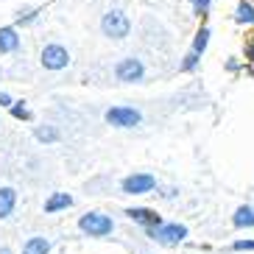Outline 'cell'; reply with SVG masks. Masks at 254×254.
Instances as JSON below:
<instances>
[{
  "mask_svg": "<svg viewBox=\"0 0 254 254\" xmlns=\"http://www.w3.org/2000/svg\"><path fill=\"white\" fill-rule=\"evenodd\" d=\"M101 34L106 39H126L131 34V20L123 8H109L101 17Z\"/></svg>",
  "mask_w": 254,
  "mask_h": 254,
  "instance_id": "cell-1",
  "label": "cell"
},
{
  "mask_svg": "<svg viewBox=\"0 0 254 254\" xmlns=\"http://www.w3.org/2000/svg\"><path fill=\"white\" fill-rule=\"evenodd\" d=\"M106 123L115 128H134L142 123V112L140 109H134V106H112V109H106Z\"/></svg>",
  "mask_w": 254,
  "mask_h": 254,
  "instance_id": "cell-2",
  "label": "cell"
},
{
  "mask_svg": "<svg viewBox=\"0 0 254 254\" xmlns=\"http://www.w3.org/2000/svg\"><path fill=\"white\" fill-rule=\"evenodd\" d=\"M115 78L123 84H137L145 78V64H142V59H137V56H126V59H120L118 64H115Z\"/></svg>",
  "mask_w": 254,
  "mask_h": 254,
  "instance_id": "cell-3",
  "label": "cell"
},
{
  "mask_svg": "<svg viewBox=\"0 0 254 254\" xmlns=\"http://www.w3.org/2000/svg\"><path fill=\"white\" fill-rule=\"evenodd\" d=\"M112 218L104 215V212H87V215H81V221H78V229L84 232V235H90V238H104V235H109L112 232Z\"/></svg>",
  "mask_w": 254,
  "mask_h": 254,
  "instance_id": "cell-4",
  "label": "cell"
},
{
  "mask_svg": "<svg viewBox=\"0 0 254 254\" xmlns=\"http://www.w3.org/2000/svg\"><path fill=\"white\" fill-rule=\"evenodd\" d=\"M39 62H42L45 70H64L70 64V51L64 45H59V42H51V45L42 48Z\"/></svg>",
  "mask_w": 254,
  "mask_h": 254,
  "instance_id": "cell-5",
  "label": "cell"
},
{
  "mask_svg": "<svg viewBox=\"0 0 254 254\" xmlns=\"http://www.w3.org/2000/svg\"><path fill=\"white\" fill-rule=\"evenodd\" d=\"M151 238L162 243V246H179L182 240L187 238V226L182 224H159L151 229Z\"/></svg>",
  "mask_w": 254,
  "mask_h": 254,
  "instance_id": "cell-6",
  "label": "cell"
},
{
  "mask_svg": "<svg viewBox=\"0 0 254 254\" xmlns=\"http://www.w3.org/2000/svg\"><path fill=\"white\" fill-rule=\"evenodd\" d=\"M154 187H157V179L151 173H131V176L123 179V193H128V195H145Z\"/></svg>",
  "mask_w": 254,
  "mask_h": 254,
  "instance_id": "cell-7",
  "label": "cell"
},
{
  "mask_svg": "<svg viewBox=\"0 0 254 254\" xmlns=\"http://www.w3.org/2000/svg\"><path fill=\"white\" fill-rule=\"evenodd\" d=\"M126 215L131 218V221H137V224L148 226V229H154V226L162 224V218H159L154 209H148V207H131V209H126Z\"/></svg>",
  "mask_w": 254,
  "mask_h": 254,
  "instance_id": "cell-8",
  "label": "cell"
},
{
  "mask_svg": "<svg viewBox=\"0 0 254 254\" xmlns=\"http://www.w3.org/2000/svg\"><path fill=\"white\" fill-rule=\"evenodd\" d=\"M232 20H235V25H246V28H252L254 25V3L252 0H238Z\"/></svg>",
  "mask_w": 254,
  "mask_h": 254,
  "instance_id": "cell-9",
  "label": "cell"
},
{
  "mask_svg": "<svg viewBox=\"0 0 254 254\" xmlns=\"http://www.w3.org/2000/svg\"><path fill=\"white\" fill-rule=\"evenodd\" d=\"M17 204V190L14 187H0V218H8Z\"/></svg>",
  "mask_w": 254,
  "mask_h": 254,
  "instance_id": "cell-10",
  "label": "cell"
},
{
  "mask_svg": "<svg viewBox=\"0 0 254 254\" xmlns=\"http://www.w3.org/2000/svg\"><path fill=\"white\" fill-rule=\"evenodd\" d=\"M20 48V37L14 28H0V53H14Z\"/></svg>",
  "mask_w": 254,
  "mask_h": 254,
  "instance_id": "cell-11",
  "label": "cell"
},
{
  "mask_svg": "<svg viewBox=\"0 0 254 254\" xmlns=\"http://www.w3.org/2000/svg\"><path fill=\"white\" fill-rule=\"evenodd\" d=\"M67 207H73V195L67 193H53L45 201V212H59V209H67Z\"/></svg>",
  "mask_w": 254,
  "mask_h": 254,
  "instance_id": "cell-12",
  "label": "cell"
},
{
  "mask_svg": "<svg viewBox=\"0 0 254 254\" xmlns=\"http://www.w3.org/2000/svg\"><path fill=\"white\" fill-rule=\"evenodd\" d=\"M232 224L238 226V229H252V226H254V209L252 207H238V209H235Z\"/></svg>",
  "mask_w": 254,
  "mask_h": 254,
  "instance_id": "cell-13",
  "label": "cell"
},
{
  "mask_svg": "<svg viewBox=\"0 0 254 254\" xmlns=\"http://www.w3.org/2000/svg\"><path fill=\"white\" fill-rule=\"evenodd\" d=\"M209 37H212V31H209V25H201V28L195 31L193 45H190V48H193L195 53H201V56H204V53H207V48H209Z\"/></svg>",
  "mask_w": 254,
  "mask_h": 254,
  "instance_id": "cell-14",
  "label": "cell"
},
{
  "mask_svg": "<svg viewBox=\"0 0 254 254\" xmlns=\"http://www.w3.org/2000/svg\"><path fill=\"white\" fill-rule=\"evenodd\" d=\"M198 64H201V53H195L193 48H190V51L182 56V62H179V73H195Z\"/></svg>",
  "mask_w": 254,
  "mask_h": 254,
  "instance_id": "cell-15",
  "label": "cell"
},
{
  "mask_svg": "<svg viewBox=\"0 0 254 254\" xmlns=\"http://www.w3.org/2000/svg\"><path fill=\"white\" fill-rule=\"evenodd\" d=\"M51 252V243L45 238H31L23 246V254H48Z\"/></svg>",
  "mask_w": 254,
  "mask_h": 254,
  "instance_id": "cell-16",
  "label": "cell"
},
{
  "mask_svg": "<svg viewBox=\"0 0 254 254\" xmlns=\"http://www.w3.org/2000/svg\"><path fill=\"white\" fill-rule=\"evenodd\" d=\"M37 140L39 142H56L59 140V131H56L53 126H39L37 128Z\"/></svg>",
  "mask_w": 254,
  "mask_h": 254,
  "instance_id": "cell-17",
  "label": "cell"
},
{
  "mask_svg": "<svg viewBox=\"0 0 254 254\" xmlns=\"http://www.w3.org/2000/svg\"><path fill=\"white\" fill-rule=\"evenodd\" d=\"M212 3H215V0H190V6H193V14H198V17L207 14Z\"/></svg>",
  "mask_w": 254,
  "mask_h": 254,
  "instance_id": "cell-18",
  "label": "cell"
},
{
  "mask_svg": "<svg viewBox=\"0 0 254 254\" xmlns=\"http://www.w3.org/2000/svg\"><path fill=\"white\" fill-rule=\"evenodd\" d=\"M224 70H226V73H232V75H238L240 70H243V62H240L238 56H229V59L224 62Z\"/></svg>",
  "mask_w": 254,
  "mask_h": 254,
  "instance_id": "cell-19",
  "label": "cell"
},
{
  "mask_svg": "<svg viewBox=\"0 0 254 254\" xmlns=\"http://www.w3.org/2000/svg\"><path fill=\"white\" fill-rule=\"evenodd\" d=\"M11 115H14V118H20V120H28L31 118V112L23 106V101H20V104H11Z\"/></svg>",
  "mask_w": 254,
  "mask_h": 254,
  "instance_id": "cell-20",
  "label": "cell"
},
{
  "mask_svg": "<svg viewBox=\"0 0 254 254\" xmlns=\"http://www.w3.org/2000/svg\"><path fill=\"white\" fill-rule=\"evenodd\" d=\"M243 56H246V62H254V42L249 39L246 48H243Z\"/></svg>",
  "mask_w": 254,
  "mask_h": 254,
  "instance_id": "cell-21",
  "label": "cell"
},
{
  "mask_svg": "<svg viewBox=\"0 0 254 254\" xmlns=\"http://www.w3.org/2000/svg\"><path fill=\"white\" fill-rule=\"evenodd\" d=\"M235 249H238V252H243V249L254 252V240H238V243H235Z\"/></svg>",
  "mask_w": 254,
  "mask_h": 254,
  "instance_id": "cell-22",
  "label": "cell"
},
{
  "mask_svg": "<svg viewBox=\"0 0 254 254\" xmlns=\"http://www.w3.org/2000/svg\"><path fill=\"white\" fill-rule=\"evenodd\" d=\"M14 101H11V95L8 92H0V106H11Z\"/></svg>",
  "mask_w": 254,
  "mask_h": 254,
  "instance_id": "cell-23",
  "label": "cell"
},
{
  "mask_svg": "<svg viewBox=\"0 0 254 254\" xmlns=\"http://www.w3.org/2000/svg\"><path fill=\"white\" fill-rule=\"evenodd\" d=\"M0 254H11V252H8V249H0Z\"/></svg>",
  "mask_w": 254,
  "mask_h": 254,
  "instance_id": "cell-24",
  "label": "cell"
},
{
  "mask_svg": "<svg viewBox=\"0 0 254 254\" xmlns=\"http://www.w3.org/2000/svg\"><path fill=\"white\" fill-rule=\"evenodd\" d=\"M249 39H252V42H254V31H252V37H249Z\"/></svg>",
  "mask_w": 254,
  "mask_h": 254,
  "instance_id": "cell-25",
  "label": "cell"
}]
</instances>
